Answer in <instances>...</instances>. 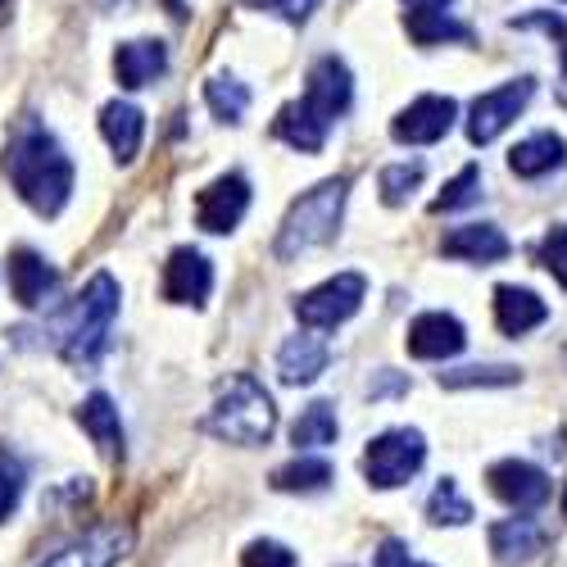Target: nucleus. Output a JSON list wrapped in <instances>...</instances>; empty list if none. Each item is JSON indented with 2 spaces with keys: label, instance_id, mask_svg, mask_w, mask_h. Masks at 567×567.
I'll return each instance as SVG.
<instances>
[{
  "label": "nucleus",
  "instance_id": "1",
  "mask_svg": "<svg viewBox=\"0 0 567 567\" xmlns=\"http://www.w3.org/2000/svg\"><path fill=\"white\" fill-rule=\"evenodd\" d=\"M6 177L14 186V196L41 214V218H60L69 196H73V159L64 155V146L55 141V132L41 118H19L6 146Z\"/></svg>",
  "mask_w": 567,
  "mask_h": 567
},
{
  "label": "nucleus",
  "instance_id": "2",
  "mask_svg": "<svg viewBox=\"0 0 567 567\" xmlns=\"http://www.w3.org/2000/svg\"><path fill=\"white\" fill-rule=\"evenodd\" d=\"M118 318V281L110 272H96L73 300L64 327H60V359L78 372H91L110 350V332Z\"/></svg>",
  "mask_w": 567,
  "mask_h": 567
},
{
  "label": "nucleus",
  "instance_id": "3",
  "mask_svg": "<svg viewBox=\"0 0 567 567\" xmlns=\"http://www.w3.org/2000/svg\"><path fill=\"white\" fill-rule=\"evenodd\" d=\"M205 432L227 441V445H268L277 432V404L264 391V382L255 372H231L209 417H205Z\"/></svg>",
  "mask_w": 567,
  "mask_h": 567
},
{
  "label": "nucleus",
  "instance_id": "4",
  "mask_svg": "<svg viewBox=\"0 0 567 567\" xmlns=\"http://www.w3.org/2000/svg\"><path fill=\"white\" fill-rule=\"evenodd\" d=\"M346 196H350V177H327V182L313 186V192H305V196L287 209V218H281L277 241H272V255H277L281 264H291V259H300L305 250L332 241L337 227H341V214H346Z\"/></svg>",
  "mask_w": 567,
  "mask_h": 567
},
{
  "label": "nucleus",
  "instance_id": "5",
  "mask_svg": "<svg viewBox=\"0 0 567 567\" xmlns=\"http://www.w3.org/2000/svg\"><path fill=\"white\" fill-rule=\"evenodd\" d=\"M422 463H427V436L417 427H391L382 436H372L363 450V477L372 491H395L409 486Z\"/></svg>",
  "mask_w": 567,
  "mask_h": 567
},
{
  "label": "nucleus",
  "instance_id": "6",
  "mask_svg": "<svg viewBox=\"0 0 567 567\" xmlns=\"http://www.w3.org/2000/svg\"><path fill=\"white\" fill-rule=\"evenodd\" d=\"M363 296H368L363 272H337L296 300V318L309 327V332H337L341 322H350L363 309Z\"/></svg>",
  "mask_w": 567,
  "mask_h": 567
},
{
  "label": "nucleus",
  "instance_id": "7",
  "mask_svg": "<svg viewBox=\"0 0 567 567\" xmlns=\"http://www.w3.org/2000/svg\"><path fill=\"white\" fill-rule=\"evenodd\" d=\"M532 96H536V78H513L495 91H482L467 110V141L472 146H491L495 136H504L513 127V118L527 110Z\"/></svg>",
  "mask_w": 567,
  "mask_h": 567
},
{
  "label": "nucleus",
  "instance_id": "8",
  "mask_svg": "<svg viewBox=\"0 0 567 567\" xmlns=\"http://www.w3.org/2000/svg\"><path fill=\"white\" fill-rule=\"evenodd\" d=\"M486 486L513 513H536L554 495V482L545 477L536 463H527V458H499V463H491L486 467Z\"/></svg>",
  "mask_w": 567,
  "mask_h": 567
},
{
  "label": "nucleus",
  "instance_id": "9",
  "mask_svg": "<svg viewBox=\"0 0 567 567\" xmlns=\"http://www.w3.org/2000/svg\"><path fill=\"white\" fill-rule=\"evenodd\" d=\"M454 118H458L454 96H417L391 118V141H400V146H436V141L450 136Z\"/></svg>",
  "mask_w": 567,
  "mask_h": 567
},
{
  "label": "nucleus",
  "instance_id": "10",
  "mask_svg": "<svg viewBox=\"0 0 567 567\" xmlns=\"http://www.w3.org/2000/svg\"><path fill=\"white\" fill-rule=\"evenodd\" d=\"M246 209H250V177L246 173H223L196 196V223L214 236L236 231V223L246 218Z\"/></svg>",
  "mask_w": 567,
  "mask_h": 567
},
{
  "label": "nucleus",
  "instance_id": "11",
  "mask_svg": "<svg viewBox=\"0 0 567 567\" xmlns=\"http://www.w3.org/2000/svg\"><path fill=\"white\" fill-rule=\"evenodd\" d=\"M463 346H467V327L454 313H445V309L417 313L409 322V332H404V350L413 359H427V363L454 359V354H463Z\"/></svg>",
  "mask_w": 567,
  "mask_h": 567
},
{
  "label": "nucleus",
  "instance_id": "12",
  "mask_svg": "<svg viewBox=\"0 0 567 567\" xmlns=\"http://www.w3.org/2000/svg\"><path fill=\"white\" fill-rule=\"evenodd\" d=\"M309 110H318L327 123H337L350 101H354V78H350V64L341 55H322L313 60L309 78H305V96H300Z\"/></svg>",
  "mask_w": 567,
  "mask_h": 567
},
{
  "label": "nucleus",
  "instance_id": "13",
  "mask_svg": "<svg viewBox=\"0 0 567 567\" xmlns=\"http://www.w3.org/2000/svg\"><path fill=\"white\" fill-rule=\"evenodd\" d=\"M6 272H10V296L19 309H41L60 287V268L45 255H37L32 246H14Z\"/></svg>",
  "mask_w": 567,
  "mask_h": 567
},
{
  "label": "nucleus",
  "instance_id": "14",
  "mask_svg": "<svg viewBox=\"0 0 567 567\" xmlns=\"http://www.w3.org/2000/svg\"><path fill=\"white\" fill-rule=\"evenodd\" d=\"M214 291V264L192 250V246H177L164 264V300L168 305H205Z\"/></svg>",
  "mask_w": 567,
  "mask_h": 567
},
{
  "label": "nucleus",
  "instance_id": "15",
  "mask_svg": "<svg viewBox=\"0 0 567 567\" xmlns=\"http://www.w3.org/2000/svg\"><path fill=\"white\" fill-rule=\"evenodd\" d=\"M127 549H132V527L105 523L96 532H86L82 540H73L69 549H60L55 558H45L41 567H114Z\"/></svg>",
  "mask_w": 567,
  "mask_h": 567
},
{
  "label": "nucleus",
  "instance_id": "16",
  "mask_svg": "<svg viewBox=\"0 0 567 567\" xmlns=\"http://www.w3.org/2000/svg\"><path fill=\"white\" fill-rule=\"evenodd\" d=\"M441 255L463 259V264H499L513 255V241L495 223H463V227L441 236Z\"/></svg>",
  "mask_w": 567,
  "mask_h": 567
},
{
  "label": "nucleus",
  "instance_id": "17",
  "mask_svg": "<svg viewBox=\"0 0 567 567\" xmlns=\"http://www.w3.org/2000/svg\"><path fill=\"white\" fill-rule=\"evenodd\" d=\"M168 73V45L155 37H141V41H123L114 51V78L123 91H141V86H155Z\"/></svg>",
  "mask_w": 567,
  "mask_h": 567
},
{
  "label": "nucleus",
  "instance_id": "18",
  "mask_svg": "<svg viewBox=\"0 0 567 567\" xmlns=\"http://www.w3.org/2000/svg\"><path fill=\"white\" fill-rule=\"evenodd\" d=\"M327 363H332V350H327V341L313 337V332H296V337L281 341V350H277V377L287 386L318 382V377L327 372Z\"/></svg>",
  "mask_w": 567,
  "mask_h": 567
},
{
  "label": "nucleus",
  "instance_id": "19",
  "mask_svg": "<svg viewBox=\"0 0 567 567\" xmlns=\"http://www.w3.org/2000/svg\"><path fill=\"white\" fill-rule=\"evenodd\" d=\"M549 318V305L532 291V287H513V281H504V287H495V327L504 337H527L536 332V327Z\"/></svg>",
  "mask_w": 567,
  "mask_h": 567
},
{
  "label": "nucleus",
  "instance_id": "20",
  "mask_svg": "<svg viewBox=\"0 0 567 567\" xmlns=\"http://www.w3.org/2000/svg\"><path fill=\"white\" fill-rule=\"evenodd\" d=\"M272 136L277 141H287L291 151L300 155H318L327 146V136H332V123H327L318 110H309L305 101H291V105H281L277 118H272Z\"/></svg>",
  "mask_w": 567,
  "mask_h": 567
},
{
  "label": "nucleus",
  "instance_id": "21",
  "mask_svg": "<svg viewBox=\"0 0 567 567\" xmlns=\"http://www.w3.org/2000/svg\"><path fill=\"white\" fill-rule=\"evenodd\" d=\"M563 164H567V141H563L558 132H532L527 141H517V146L508 151L513 177H527V182L549 177V173L563 168Z\"/></svg>",
  "mask_w": 567,
  "mask_h": 567
},
{
  "label": "nucleus",
  "instance_id": "22",
  "mask_svg": "<svg viewBox=\"0 0 567 567\" xmlns=\"http://www.w3.org/2000/svg\"><path fill=\"white\" fill-rule=\"evenodd\" d=\"M78 427L96 441V450L105 454V458H123V422H118V409H114V400L105 395V391H96V395H86L82 404H78Z\"/></svg>",
  "mask_w": 567,
  "mask_h": 567
},
{
  "label": "nucleus",
  "instance_id": "23",
  "mask_svg": "<svg viewBox=\"0 0 567 567\" xmlns=\"http://www.w3.org/2000/svg\"><path fill=\"white\" fill-rule=\"evenodd\" d=\"M101 136L110 141V151L118 164H132L141 151V136H146V114L127 101H110L101 110Z\"/></svg>",
  "mask_w": 567,
  "mask_h": 567
},
{
  "label": "nucleus",
  "instance_id": "24",
  "mask_svg": "<svg viewBox=\"0 0 567 567\" xmlns=\"http://www.w3.org/2000/svg\"><path fill=\"white\" fill-rule=\"evenodd\" d=\"M486 540H491V554L499 563H527L532 554L545 549V532H540L536 517H504V523H495L486 532Z\"/></svg>",
  "mask_w": 567,
  "mask_h": 567
},
{
  "label": "nucleus",
  "instance_id": "25",
  "mask_svg": "<svg viewBox=\"0 0 567 567\" xmlns=\"http://www.w3.org/2000/svg\"><path fill=\"white\" fill-rule=\"evenodd\" d=\"M332 482H337V467L313 454H300L272 472V491H287V495H322Z\"/></svg>",
  "mask_w": 567,
  "mask_h": 567
},
{
  "label": "nucleus",
  "instance_id": "26",
  "mask_svg": "<svg viewBox=\"0 0 567 567\" xmlns=\"http://www.w3.org/2000/svg\"><path fill=\"white\" fill-rule=\"evenodd\" d=\"M341 436V417H337V404L332 400H313L300 409V417L291 422V445L296 450H322Z\"/></svg>",
  "mask_w": 567,
  "mask_h": 567
},
{
  "label": "nucleus",
  "instance_id": "27",
  "mask_svg": "<svg viewBox=\"0 0 567 567\" xmlns=\"http://www.w3.org/2000/svg\"><path fill=\"white\" fill-rule=\"evenodd\" d=\"M205 105L214 110L218 123H241L246 110H250V86L241 78H231V73H214L205 82Z\"/></svg>",
  "mask_w": 567,
  "mask_h": 567
},
{
  "label": "nucleus",
  "instance_id": "28",
  "mask_svg": "<svg viewBox=\"0 0 567 567\" xmlns=\"http://www.w3.org/2000/svg\"><path fill=\"white\" fill-rule=\"evenodd\" d=\"M404 28H409V37H413L417 45H445V41H472V28H467V23H458V19H450L445 10H427V14H409V19H404Z\"/></svg>",
  "mask_w": 567,
  "mask_h": 567
},
{
  "label": "nucleus",
  "instance_id": "29",
  "mask_svg": "<svg viewBox=\"0 0 567 567\" xmlns=\"http://www.w3.org/2000/svg\"><path fill=\"white\" fill-rule=\"evenodd\" d=\"M422 177H427V164L422 159H404V164H386L382 173H377V192H382V205H391V209H400V205H409V196L422 186Z\"/></svg>",
  "mask_w": 567,
  "mask_h": 567
},
{
  "label": "nucleus",
  "instance_id": "30",
  "mask_svg": "<svg viewBox=\"0 0 567 567\" xmlns=\"http://www.w3.org/2000/svg\"><path fill=\"white\" fill-rule=\"evenodd\" d=\"M517 372L513 363H472V368H450L441 372V386L445 391H472V386H513L517 382Z\"/></svg>",
  "mask_w": 567,
  "mask_h": 567
},
{
  "label": "nucleus",
  "instance_id": "31",
  "mask_svg": "<svg viewBox=\"0 0 567 567\" xmlns=\"http://www.w3.org/2000/svg\"><path fill=\"white\" fill-rule=\"evenodd\" d=\"M427 523H432V527H467V523H472V504L458 495V482H454V477H445V482L432 491V499H427Z\"/></svg>",
  "mask_w": 567,
  "mask_h": 567
},
{
  "label": "nucleus",
  "instance_id": "32",
  "mask_svg": "<svg viewBox=\"0 0 567 567\" xmlns=\"http://www.w3.org/2000/svg\"><path fill=\"white\" fill-rule=\"evenodd\" d=\"M477 200H482V168L467 164V168H458L445 182V192L432 200V214H454V209H467V205H477Z\"/></svg>",
  "mask_w": 567,
  "mask_h": 567
},
{
  "label": "nucleus",
  "instance_id": "33",
  "mask_svg": "<svg viewBox=\"0 0 567 567\" xmlns=\"http://www.w3.org/2000/svg\"><path fill=\"white\" fill-rule=\"evenodd\" d=\"M536 259H540V268L558 281V287H567V223H554V227L545 231Z\"/></svg>",
  "mask_w": 567,
  "mask_h": 567
},
{
  "label": "nucleus",
  "instance_id": "34",
  "mask_svg": "<svg viewBox=\"0 0 567 567\" xmlns=\"http://www.w3.org/2000/svg\"><path fill=\"white\" fill-rule=\"evenodd\" d=\"M241 567H300V558L277 540H250L241 554Z\"/></svg>",
  "mask_w": 567,
  "mask_h": 567
},
{
  "label": "nucleus",
  "instance_id": "35",
  "mask_svg": "<svg viewBox=\"0 0 567 567\" xmlns=\"http://www.w3.org/2000/svg\"><path fill=\"white\" fill-rule=\"evenodd\" d=\"M19 495H23V472H19V463L0 454V523L19 508Z\"/></svg>",
  "mask_w": 567,
  "mask_h": 567
},
{
  "label": "nucleus",
  "instance_id": "36",
  "mask_svg": "<svg viewBox=\"0 0 567 567\" xmlns=\"http://www.w3.org/2000/svg\"><path fill=\"white\" fill-rule=\"evenodd\" d=\"M246 6L272 10L277 19H287V23H309V19H313V10L322 6V0H246Z\"/></svg>",
  "mask_w": 567,
  "mask_h": 567
},
{
  "label": "nucleus",
  "instance_id": "37",
  "mask_svg": "<svg viewBox=\"0 0 567 567\" xmlns=\"http://www.w3.org/2000/svg\"><path fill=\"white\" fill-rule=\"evenodd\" d=\"M372 567H432V563L413 558L404 540H382V545H377V554H372Z\"/></svg>",
  "mask_w": 567,
  "mask_h": 567
},
{
  "label": "nucleus",
  "instance_id": "38",
  "mask_svg": "<svg viewBox=\"0 0 567 567\" xmlns=\"http://www.w3.org/2000/svg\"><path fill=\"white\" fill-rule=\"evenodd\" d=\"M409 382H404V377H391V368L382 372V382H368V395L372 400H382V395H391V391H404Z\"/></svg>",
  "mask_w": 567,
  "mask_h": 567
},
{
  "label": "nucleus",
  "instance_id": "39",
  "mask_svg": "<svg viewBox=\"0 0 567 567\" xmlns=\"http://www.w3.org/2000/svg\"><path fill=\"white\" fill-rule=\"evenodd\" d=\"M400 6H409V14H427V10H445L450 0H400Z\"/></svg>",
  "mask_w": 567,
  "mask_h": 567
},
{
  "label": "nucleus",
  "instance_id": "40",
  "mask_svg": "<svg viewBox=\"0 0 567 567\" xmlns=\"http://www.w3.org/2000/svg\"><path fill=\"white\" fill-rule=\"evenodd\" d=\"M10 14V0H0V19H6Z\"/></svg>",
  "mask_w": 567,
  "mask_h": 567
},
{
  "label": "nucleus",
  "instance_id": "41",
  "mask_svg": "<svg viewBox=\"0 0 567 567\" xmlns=\"http://www.w3.org/2000/svg\"><path fill=\"white\" fill-rule=\"evenodd\" d=\"M563 508H567V491H563Z\"/></svg>",
  "mask_w": 567,
  "mask_h": 567
}]
</instances>
